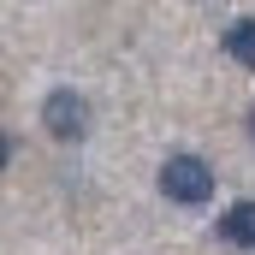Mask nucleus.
Returning a JSON list of instances; mask_svg holds the SVG:
<instances>
[{
  "label": "nucleus",
  "mask_w": 255,
  "mask_h": 255,
  "mask_svg": "<svg viewBox=\"0 0 255 255\" xmlns=\"http://www.w3.org/2000/svg\"><path fill=\"white\" fill-rule=\"evenodd\" d=\"M226 54L244 65V71H255V18H238V24L226 30Z\"/></svg>",
  "instance_id": "nucleus-4"
},
{
  "label": "nucleus",
  "mask_w": 255,
  "mask_h": 255,
  "mask_svg": "<svg viewBox=\"0 0 255 255\" xmlns=\"http://www.w3.org/2000/svg\"><path fill=\"white\" fill-rule=\"evenodd\" d=\"M6 160H12V136L0 130V172H6Z\"/></svg>",
  "instance_id": "nucleus-5"
},
{
  "label": "nucleus",
  "mask_w": 255,
  "mask_h": 255,
  "mask_svg": "<svg viewBox=\"0 0 255 255\" xmlns=\"http://www.w3.org/2000/svg\"><path fill=\"white\" fill-rule=\"evenodd\" d=\"M250 142H255V113H250Z\"/></svg>",
  "instance_id": "nucleus-6"
},
{
  "label": "nucleus",
  "mask_w": 255,
  "mask_h": 255,
  "mask_svg": "<svg viewBox=\"0 0 255 255\" xmlns=\"http://www.w3.org/2000/svg\"><path fill=\"white\" fill-rule=\"evenodd\" d=\"M42 125H48V136H60V142H83L89 136V101L77 89H54L42 101Z\"/></svg>",
  "instance_id": "nucleus-2"
},
{
  "label": "nucleus",
  "mask_w": 255,
  "mask_h": 255,
  "mask_svg": "<svg viewBox=\"0 0 255 255\" xmlns=\"http://www.w3.org/2000/svg\"><path fill=\"white\" fill-rule=\"evenodd\" d=\"M220 238L238 244V250H255V202H232L220 214Z\"/></svg>",
  "instance_id": "nucleus-3"
},
{
  "label": "nucleus",
  "mask_w": 255,
  "mask_h": 255,
  "mask_svg": "<svg viewBox=\"0 0 255 255\" xmlns=\"http://www.w3.org/2000/svg\"><path fill=\"white\" fill-rule=\"evenodd\" d=\"M160 196H166V202H184V208H202V202L214 196L208 160H202V154H172V160L160 166Z\"/></svg>",
  "instance_id": "nucleus-1"
}]
</instances>
